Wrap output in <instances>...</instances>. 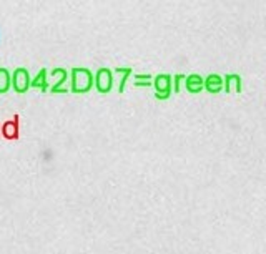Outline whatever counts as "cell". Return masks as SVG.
Returning a JSON list of instances; mask_svg holds the SVG:
<instances>
[{"mask_svg":"<svg viewBox=\"0 0 266 254\" xmlns=\"http://www.w3.org/2000/svg\"><path fill=\"white\" fill-rule=\"evenodd\" d=\"M70 92L77 95L88 93L93 88V72L85 67H73L69 72Z\"/></svg>","mask_w":266,"mask_h":254,"instance_id":"cell-1","label":"cell"},{"mask_svg":"<svg viewBox=\"0 0 266 254\" xmlns=\"http://www.w3.org/2000/svg\"><path fill=\"white\" fill-rule=\"evenodd\" d=\"M69 72L62 67H57V69L50 70L48 73V92L52 93H60L65 95L70 92L69 88Z\"/></svg>","mask_w":266,"mask_h":254,"instance_id":"cell-2","label":"cell"},{"mask_svg":"<svg viewBox=\"0 0 266 254\" xmlns=\"http://www.w3.org/2000/svg\"><path fill=\"white\" fill-rule=\"evenodd\" d=\"M113 85H115V77H113V73L110 69H105V67H101L97 72H95L93 75V87L97 88V92L101 95H107L112 92Z\"/></svg>","mask_w":266,"mask_h":254,"instance_id":"cell-3","label":"cell"},{"mask_svg":"<svg viewBox=\"0 0 266 254\" xmlns=\"http://www.w3.org/2000/svg\"><path fill=\"white\" fill-rule=\"evenodd\" d=\"M151 87L155 88L156 100H168L172 97V75L168 73H160L151 80Z\"/></svg>","mask_w":266,"mask_h":254,"instance_id":"cell-4","label":"cell"},{"mask_svg":"<svg viewBox=\"0 0 266 254\" xmlns=\"http://www.w3.org/2000/svg\"><path fill=\"white\" fill-rule=\"evenodd\" d=\"M30 82H32L30 73H28V70L24 69V67H19V69L14 70V73H10V83H12V88L20 95L27 93L28 90H30Z\"/></svg>","mask_w":266,"mask_h":254,"instance_id":"cell-5","label":"cell"},{"mask_svg":"<svg viewBox=\"0 0 266 254\" xmlns=\"http://www.w3.org/2000/svg\"><path fill=\"white\" fill-rule=\"evenodd\" d=\"M203 90H206L208 93L218 95L223 92V77L218 73H210L208 77L203 78Z\"/></svg>","mask_w":266,"mask_h":254,"instance_id":"cell-6","label":"cell"},{"mask_svg":"<svg viewBox=\"0 0 266 254\" xmlns=\"http://www.w3.org/2000/svg\"><path fill=\"white\" fill-rule=\"evenodd\" d=\"M223 92L226 93H241L243 92V80L238 73H228L223 78Z\"/></svg>","mask_w":266,"mask_h":254,"instance_id":"cell-7","label":"cell"},{"mask_svg":"<svg viewBox=\"0 0 266 254\" xmlns=\"http://www.w3.org/2000/svg\"><path fill=\"white\" fill-rule=\"evenodd\" d=\"M183 85L186 92H190L191 95H198L203 92V77L198 75V73H191V75L185 77Z\"/></svg>","mask_w":266,"mask_h":254,"instance_id":"cell-8","label":"cell"},{"mask_svg":"<svg viewBox=\"0 0 266 254\" xmlns=\"http://www.w3.org/2000/svg\"><path fill=\"white\" fill-rule=\"evenodd\" d=\"M112 73H113V77L117 75V78H118V93H123L125 92L128 78L132 77V73H133L132 69H130V67H117Z\"/></svg>","mask_w":266,"mask_h":254,"instance_id":"cell-9","label":"cell"},{"mask_svg":"<svg viewBox=\"0 0 266 254\" xmlns=\"http://www.w3.org/2000/svg\"><path fill=\"white\" fill-rule=\"evenodd\" d=\"M30 88H37V90H40V92H48V72L45 69L38 72L37 75L32 78Z\"/></svg>","mask_w":266,"mask_h":254,"instance_id":"cell-10","label":"cell"},{"mask_svg":"<svg viewBox=\"0 0 266 254\" xmlns=\"http://www.w3.org/2000/svg\"><path fill=\"white\" fill-rule=\"evenodd\" d=\"M12 88V83H10V72L7 69H0V93H7L9 90Z\"/></svg>","mask_w":266,"mask_h":254,"instance_id":"cell-11","label":"cell"},{"mask_svg":"<svg viewBox=\"0 0 266 254\" xmlns=\"http://www.w3.org/2000/svg\"><path fill=\"white\" fill-rule=\"evenodd\" d=\"M185 77L186 75H183V73H177L175 77H172V92L178 93L180 90H182V85L185 82Z\"/></svg>","mask_w":266,"mask_h":254,"instance_id":"cell-12","label":"cell"},{"mask_svg":"<svg viewBox=\"0 0 266 254\" xmlns=\"http://www.w3.org/2000/svg\"><path fill=\"white\" fill-rule=\"evenodd\" d=\"M2 132H4V135H5L7 138H15V137H17V128H15V125H14L12 121H7V123H5V126H4Z\"/></svg>","mask_w":266,"mask_h":254,"instance_id":"cell-13","label":"cell"},{"mask_svg":"<svg viewBox=\"0 0 266 254\" xmlns=\"http://www.w3.org/2000/svg\"><path fill=\"white\" fill-rule=\"evenodd\" d=\"M135 82H151L153 78H151L150 73H137V75H133Z\"/></svg>","mask_w":266,"mask_h":254,"instance_id":"cell-14","label":"cell"},{"mask_svg":"<svg viewBox=\"0 0 266 254\" xmlns=\"http://www.w3.org/2000/svg\"><path fill=\"white\" fill-rule=\"evenodd\" d=\"M0 40H2V33H0Z\"/></svg>","mask_w":266,"mask_h":254,"instance_id":"cell-15","label":"cell"}]
</instances>
